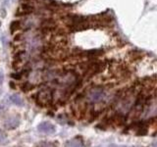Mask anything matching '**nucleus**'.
Returning <instances> with one entry per match:
<instances>
[{
  "label": "nucleus",
  "instance_id": "obj_10",
  "mask_svg": "<svg viewBox=\"0 0 157 147\" xmlns=\"http://www.w3.org/2000/svg\"><path fill=\"white\" fill-rule=\"evenodd\" d=\"M33 85H31L29 83H25L24 86L22 87V89H23L24 91H29V90L33 89Z\"/></svg>",
  "mask_w": 157,
  "mask_h": 147
},
{
  "label": "nucleus",
  "instance_id": "obj_14",
  "mask_svg": "<svg viewBox=\"0 0 157 147\" xmlns=\"http://www.w3.org/2000/svg\"><path fill=\"white\" fill-rule=\"evenodd\" d=\"M1 24H2V23H1V21H0V28H1Z\"/></svg>",
  "mask_w": 157,
  "mask_h": 147
},
{
  "label": "nucleus",
  "instance_id": "obj_2",
  "mask_svg": "<svg viewBox=\"0 0 157 147\" xmlns=\"http://www.w3.org/2000/svg\"><path fill=\"white\" fill-rule=\"evenodd\" d=\"M104 95V90L101 87H93L87 93V99L92 103H96L101 101Z\"/></svg>",
  "mask_w": 157,
  "mask_h": 147
},
{
  "label": "nucleus",
  "instance_id": "obj_1",
  "mask_svg": "<svg viewBox=\"0 0 157 147\" xmlns=\"http://www.w3.org/2000/svg\"><path fill=\"white\" fill-rule=\"evenodd\" d=\"M37 100L40 105H49L53 100V91L49 87H44L37 93Z\"/></svg>",
  "mask_w": 157,
  "mask_h": 147
},
{
  "label": "nucleus",
  "instance_id": "obj_11",
  "mask_svg": "<svg viewBox=\"0 0 157 147\" xmlns=\"http://www.w3.org/2000/svg\"><path fill=\"white\" fill-rule=\"evenodd\" d=\"M23 75H24V72H22V73H17V74H12L11 77L13 78H16V80H20V78L22 77Z\"/></svg>",
  "mask_w": 157,
  "mask_h": 147
},
{
  "label": "nucleus",
  "instance_id": "obj_8",
  "mask_svg": "<svg viewBox=\"0 0 157 147\" xmlns=\"http://www.w3.org/2000/svg\"><path fill=\"white\" fill-rule=\"evenodd\" d=\"M20 27H21V22L20 21H13L11 23V24H10V32H11L12 34L18 31V29L20 28Z\"/></svg>",
  "mask_w": 157,
  "mask_h": 147
},
{
  "label": "nucleus",
  "instance_id": "obj_12",
  "mask_svg": "<svg viewBox=\"0 0 157 147\" xmlns=\"http://www.w3.org/2000/svg\"><path fill=\"white\" fill-rule=\"evenodd\" d=\"M3 80H4V74L3 71H0V85L3 83Z\"/></svg>",
  "mask_w": 157,
  "mask_h": 147
},
{
  "label": "nucleus",
  "instance_id": "obj_3",
  "mask_svg": "<svg viewBox=\"0 0 157 147\" xmlns=\"http://www.w3.org/2000/svg\"><path fill=\"white\" fill-rule=\"evenodd\" d=\"M37 130L41 134H53L56 131V127L53 124L48 122H42L37 126Z\"/></svg>",
  "mask_w": 157,
  "mask_h": 147
},
{
  "label": "nucleus",
  "instance_id": "obj_7",
  "mask_svg": "<svg viewBox=\"0 0 157 147\" xmlns=\"http://www.w3.org/2000/svg\"><path fill=\"white\" fill-rule=\"evenodd\" d=\"M10 101L16 106H24V100L19 94H13L10 96Z\"/></svg>",
  "mask_w": 157,
  "mask_h": 147
},
{
  "label": "nucleus",
  "instance_id": "obj_9",
  "mask_svg": "<svg viewBox=\"0 0 157 147\" xmlns=\"http://www.w3.org/2000/svg\"><path fill=\"white\" fill-rule=\"evenodd\" d=\"M38 147H55V144L51 142H42L38 145Z\"/></svg>",
  "mask_w": 157,
  "mask_h": 147
},
{
  "label": "nucleus",
  "instance_id": "obj_5",
  "mask_svg": "<svg viewBox=\"0 0 157 147\" xmlns=\"http://www.w3.org/2000/svg\"><path fill=\"white\" fill-rule=\"evenodd\" d=\"M20 124V118L16 115V116H12V117H9L8 119L5 121L4 123V126L6 129L8 130H12L17 127Z\"/></svg>",
  "mask_w": 157,
  "mask_h": 147
},
{
  "label": "nucleus",
  "instance_id": "obj_13",
  "mask_svg": "<svg viewBox=\"0 0 157 147\" xmlns=\"http://www.w3.org/2000/svg\"><path fill=\"white\" fill-rule=\"evenodd\" d=\"M109 147H129V146H126V145H117V144H111Z\"/></svg>",
  "mask_w": 157,
  "mask_h": 147
},
{
  "label": "nucleus",
  "instance_id": "obj_4",
  "mask_svg": "<svg viewBox=\"0 0 157 147\" xmlns=\"http://www.w3.org/2000/svg\"><path fill=\"white\" fill-rule=\"evenodd\" d=\"M34 11V8L33 5L28 4V3H24L20 5V7L18 8L17 12H16V16H23V15H29L32 14Z\"/></svg>",
  "mask_w": 157,
  "mask_h": 147
},
{
  "label": "nucleus",
  "instance_id": "obj_6",
  "mask_svg": "<svg viewBox=\"0 0 157 147\" xmlns=\"http://www.w3.org/2000/svg\"><path fill=\"white\" fill-rule=\"evenodd\" d=\"M65 147H83V141L81 137H75L66 142Z\"/></svg>",
  "mask_w": 157,
  "mask_h": 147
}]
</instances>
